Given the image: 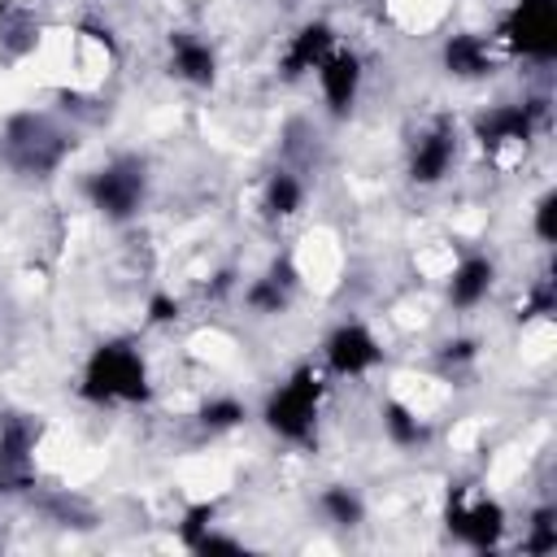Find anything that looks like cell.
<instances>
[{
    "label": "cell",
    "mask_w": 557,
    "mask_h": 557,
    "mask_svg": "<svg viewBox=\"0 0 557 557\" xmlns=\"http://www.w3.org/2000/svg\"><path fill=\"white\" fill-rule=\"evenodd\" d=\"M78 396L91 400V405H144L152 396L144 352L131 339H104V344H96L91 357H87V366H83Z\"/></svg>",
    "instance_id": "cell-1"
},
{
    "label": "cell",
    "mask_w": 557,
    "mask_h": 557,
    "mask_svg": "<svg viewBox=\"0 0 557 557\" xmlns=\"http://www.w3.org/2000/svg\"><path fill=\"white\" fill-rule=\"evenodd\" d=\"M322 374L313 366H296L261 405V422L287 440V444H305L318 431V413H322Z\"/></svg>",
    "instance_id": "cell-2"
},
{
    "label": "cell",
    "mask_w": 557,
    "mask_h": 557,
    "mask_svg": "<svg viewBox=\"0 0 557 557\" xmlns=\"http://www.w3.org/2000/svg\"><path fill=\"white\" fill-rule=\"evenodd\" d=\"M83 191H87V205L100 218L126 222V218L139 213V205L148 196V170H144L139 157H113V161H104L100 170L87 174Z\"/></svg>",
    "instance_id": "cell-3"
},
{
    "label": "cell",
    "mask_w": 557,
    "mask_h": 557,
    "mask_svg": "<svg viewBox=\"0 0 557 557\" xmlns=\"http://www.w3.org/2000/svg\"><path fill=\"white\" fill-rule=\"evenodd\" d=\"M496 39L527 61H553L557 57V0H513Z\"/></svg>",
    "instance_id": "cell-4"
},
{
    "label": "cell",
    "mask_w": 557,
    "mask_h": 557,
    "mask_svg": "<svg viewBox=\"0 0 557 557\" xmlns=\"http://www.w3.org/2000/svg\"><path fill=\"white\" fill-rule=\"evenodd\" d=\"M444 522L470 548H496L500 535H505V527H509L505 522V505L496 496H466V492H453L448 496Z\"/></svg>",
    "instance_id": "cell-5"
},
{
    "label": "cell",
    "mask_w": 557,
    "mask_h": 557,
    "mask_svg": "<svg viewBox=\"0 0 557 557\" xmlns=\"http://www.w3.org/2000/svg\"><path fill=\"white\" fill-rule=\"evenodd\" d=\"M544 126V104L540 100H518V104H496L474 122V139L487 152L500 148H527Z\"/></svg>",
    "instance_id": "cell-6"
},
{
    "label": "cell",
    "mask_w": 557,
    "mask_h": 557,
    "mask_svg": "<svg viewBox=\"0 0 557 557\" xmlns=\"http://www.w3.org/2000/svg\"><path fill=\"white\" fill-rule=\"evenodd\" d=\"M322 361L339 379H361L383 361V348H379V339L366 322H339L322 339Z\"/></svg>",
    "instance_id": "cell-7"
},
{
    "label": "cell",
    "mask_w": 557,
    "mask_h": 557,
    "mask_svg": "<svg viewBox=\"0 0 557 557\" xmlns=\"http://www.w3.org/2000/svg\"><path fill=\"white\" fill-rule=\"evenodd\" d=\"M4 148H9V161H13L17 170H26V174L52 170V165L61 161V152H65V144L48 131V122H44V117H30V113L9 122Z\"/></svg>",
    "instance_id": "cell-8"
},
{
    "label": "cell",
    "mask_w": 557,
    "mask_h": 557,
    "mask_svg": "<svg viewBox=\"0 0 557 557\" xmlns=\"http://www.w3.org/2000/svg\"><path fill=\"white\" fill-rule=\"evenodd\" d=\"M313 74H318V87H322L326 109H331L335 117H348L352 104H357V96H361V78H366L361 57H357L352 48H331Z\"/></svg>",
    "instance_id": "cell-9"
},
{
    "label": "cell",
    "mask_w": 557,
    "mask_h": 557,
    "mask_svg": "<svg viewBox=\"0 0 557 557\" xmlns=\"http://www.w3.org/2000/svg\"><path fill=\"white\" fill-rule=\"evenodd\" d=\"M331 48H335V30H331V22H322V17L300 22V26L287 35L283 52H278V74H283L287 83H296V78L313 74Z\"/></svg>",
    "instance_id": "cell-10"
},
{
    "label": "cell",
    "mask_w": 557,
    "mask_h": 557,
    "mask_svg": "<svg viewBox=\"0 0 557 557\" xmlns=\"http://www.w3.org/2000/svg\"><path fill=\"white\" fill-rule=\"evenodd\" d=\"M457 161V131L453 122H435L431 131H422L413 139V152H409V178L418 187H435Z\"/></svg>",
    "instance_id": "cell-11"
},
{
    "label": "cell",
    "mask_w": 557,
    "mask_h": 557,
    "mask_svg": "<svg viewBox=\"0 0 557 557\" xmlns=\"http://www.w3.org/2000/svg\"><path fill=\"white\" fill-rule=\"evenodd\" d=\"M492 287H496V261L474 252V257H461L453 265L448 283H444V296H448L453 309H474V305H483L492 296Z\"/></svg>",
    "instance_id": "cell-12"
},
{
    "label": "cell",
    "mask_w": 557,
    "mask_h": 557,
    "mask_svg": "<svg viewBox=\"0 0 557 557\" xmlns=\"http://www.w3.org/2000/svg\"><path fill=\"white\" fill-rule=\"evenodd\" d=\"M440 61L453 78H487L496 70V52H492V39L474 35V30H461V35H448L444 48H440Z\"/></svg>",
    "instance_id": "cell-13"
},
{
    "label": "cell",
    "mask_w": 557,
    "mask_h": 557,
    "mask_svg": "<svg viewBox=\"0 0 557 557\" xmlns=\"http://www.w3.org/2000/svg\"><path fill=\"white\" fill-rule=\"evenodd\" d=\"M170 70L187 87H213V78H218V52L205 39L178 30V35H170Z\"/></svg>",
    "instance_id": "cell-14"
},
{
    "label": "cell",
    "mask_w": 557,
    "mask_h": 557,
    "mask_svg": "<svg viewBox=\"0 0 557 557\" xmlns=\"http://www.w3.org/2000/svg\"><path fill=\"white\" fill-rule=\"evenodd\" d=\"M292 292H296V274H292V265L283 261V265H270L261 278H252V283L244 287V305H248L252 313H261V318H274V313H283V309L292 305Z\"/></svg>",
    "instance_id": "cell-15"
},
{
    "label": "cell",
    "mask_w": 557,
    "mask_h": 557,
    "mask_svg": "<svg viewBox=\"0 0 557 557\" xmlns=\"http://www.w3.org/2000/svg\"><path fill=\"white\" fill-rule=\"evenodd\" d=\"M30 448H35L30 422L13 418L0 426V483H26L30 479Z\"/></svg>",
    "instance_id": "cell-16"
},
{
    "label": "cell",
    "mask_w": 557,
    "mask_h": 557,
    "mask_svg": "<svg viewBox=\"0 0 557 557\" xmlns=\"http://www.w3.org/2000/svg\"><path fill=\"white\" fill-rule=\"evenodd\" d=\"M318 513H322L331 527L352 531V527H361V522H366V500H361L352 487L331 483V487H322V492H318Z\"/></svg>",
    "instance_id": "cell-17"
},
{
    "label": "cell",
    "mask_w": 557,
    "mask_h": 557,
    "mask_svg": "<svg viewBox=\"0 0 557 557\" xmlns=\"http://www.w3.org/2000/svg\"><path fill=\"white\" fill-rule=\"evenodd\" d=\"M300 205H305V183L292 170H274L265 178V187H261V209L270 218H292Z\"/></svg>",
    "instance_id": "cell-18"
},
{
    "label": "cell",
    "mask_w": 557,
    "mask_h": 557,
    "mask_svg": "<svg viewBox=\"0 0 557 557\" xmlns=\"http://www.w3.org/2000/svg\"><path fill=\"white\" fill-rule=\"evenodd\" d=\"M383 431H387V440L396 444V448H418V444H426V422L409 409V405H400V400H387L383 405Z\"/></svg>",
    "instance_id": "cell-19"
},
{
    "label": "cell",
    "mask_w": 557,
    "mask_h": 557,
    "mask_svg": "<svg viewBox=\"0 0 557 557\" xmlns=\"http://www.w3.org/2000/svg\"><path fill=\"white\" fill-rule=\"evenodd\" d=\"M196 418H200L205 431H235V426H244L248 405H244L239 396H209Z\"/></svg>",
    "instance_id": "cell-20"
},
{
    "label": "cell",
    "mask_w": 557,
    "mask_h": 557,
    "mask_svg": "<svg viewBox=\"0 0 557 557\" xmlns=\"http://www.w3.org/2000/svg\"><path fill=\"white\" fill-rule=\"evenodd\" d=\"M557 548V509L544 505L531 513V527H527V540H522V553H553Z\"/></svg>",
    "instance_id": "cell-21"
},
{
    "label": "cell",
    "mask_w": 557,
    "mask_h": 557,
    "mask_svg": "<svg viewBox=\"0 0 557 557\" xmlns=\"http://www.w3.org/2000/svg\"><path fill=\"white\" fill-rule=\"evenodd\" d=\"M213 513H218V505H213V500H200V505H191V509L183 513L178 535H183V544H187V548H191V544L213 527Z\"/></svg>",
    "instance_id": "cell-22"
},
{
    "label": "cell",
    "mask_w": 557,
    "mask_h": 557,
    "mask_svg": "<svg viewBox=\"0 0 557 557\" xmlns=\"http://www.w3.org/2000/svg\"><path fill=\"white\" fill-rule=\"evenodd\" d=\"M557 191H544L540 200H535V213H531V226H535V239L540 244H553L557 239Z\"/></svg>",
    "instance_id": "cell-23"
},
{
    "label": "cell",
    "mask_w": 557,
    "mask_h": 557,
    "mask_svg": "<svg viewBox=\"0 0 557 557\" xmlns=\"http://www.w3.org/2000/svg\"><path fill=\"white\" fill-rule=\"evenodd\" d=\"M191 553H244V544L235 540V535H222V531H205L196 544H191Z\"/></svg>",
    "instance_id": "cell-24"
},
{
    "label": "cell",
    "mask_w": 557,
    "mask_h": 557,
    "mask_svg": "<svg viewBox=\"0 0 557 557\" xmlns=\"http://www.w3.org/2000/svg\"><path fill=\"white\" fill-rule=\"evenodd\" d=\"M448 366H461V361H474L479 357V344L474 339H466V335H457V339H448L444 344V352H440Z\"/></svg>",
    "instance_id": "cell-25"
},
{
    "label": "cell",
    "mask_w": 557,
    "mask_h": 557,
    "mask_svg": "<svg viewBox=\"0 0 557 557\" xmlns=\"http://www.w3.org/2000/svg\"><path fill=\"white\" fill-rule=\"evenodd\" d=\"M174 318H178V300H174V296H165V292H157V296L148 300V322H157V326H161V322H174Z\"/></svg>",
    "instance_id": "cell-26"
}]
</instances>
